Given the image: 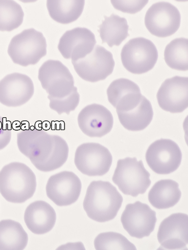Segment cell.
Wrapping results in <instances>:
<instances>
[{
	"label": "cell",
	"mask_w": 188,
	"mask_h": 250,
	"mask_svg": "<svg viewBox=\"0 0 188 250\" xmlns=\"http://www.w3.org/2000/svg\"><path fill=\"white\" fill-rule=\"evenodd\" d=\"M17 144L20 151L43 172L58 169L69 157L68 144L62 137L49 135L46 130L36 127L19 131Z\"/></svg>",
	"instance_id": "obj_1"
},
{
	"label": "cell",
	"mask_w": 188,
	"mask_h": 250,
	"mask_svg": "<svg viewBox=\"0 0 188 250\" xmlns=\"http://www.w3.org/2000/svg\"><path fill=\"white\" fill-rule=\"evenodd\" d=\"M123 202L122 196L111 183L96 181L88 186L83 207L90 219L105 222L115 218Z\"/></svg>",
	"instance_id": "obj_2"
},
{
	"label": "cell",
	"mask_w": 188,
	"mask_h": 250,
	"mask_svg": "<svg viewBox=\"0 0 188 250\" xmlns=\"http://www.w3.org/2000/svg\"><path fill=\"white\" fill-rule=\"evenodd\" d=\"M36 188V175L24 164L10 163L0 171V193L8 202H25L34 196Z\"/></svg>",
	"instance_id": "obj_3"
},
{
	"label": "cell",
	"mask_w": 188,
	"mask_h": 250,
	"mask_svg": "<svg viewBox=\"0 0 188 250\" xmlns=\"http://www.w3.org/2000/svg\"><path fill=\"white\" fill-rule=\"evenodd\" d=\"M46 39L34 29H26L11 40L8 53L15 64L22 66L35 65L47 54Z\"/></svg>",
	"instance_id": "obj_4"
},
{
	"label": "cell",
	"mask_w": 188,
	"mask_h": 250,
	"mask_svg": "<svg viewBox=\"0 0 188 250\" xmlns=\"http://www.w3.org/2000/svg\"><path fill=\"white\" fill-rule=\"evenodd\" d=\"M150 174L142 160L126 158L118 161L113 181L125 195L136 197L144 194L151 184Z\"/></svg>",
	"instance_id": "obj_5"
},
{
	"label": "cell",
	"mask_w": 188,
	"mask_h": 250,
	"mask_svg": "<svg viewBox=\"0 0 188 250\" xmlns=\"http://www.w3.org/2000/svg\"><path fill=\"white\" fill-rule=\"evenodd\" d=\"M38 78L48 94L47 97L62 99L78 92L72 75L59 61L49 60L44 62L39 69Z\"/></svg>",
	"instance_id": "obj_6"
},
{
	"label": "cell",
	"mask_w": 188,
	"mask_h": 250,
	"mask_svg": "<svg viewBox=\"0 0 188 250\" xmlns=\"http://www.w3.org/2000/svg\"><path fill=\"white\" fill-rule=\"evenodd\" d=\"M124 67L133 74L141 75L151 70L157 63L158 52L155 44L145 38L132 39L121 52Z\"/></svg>",
	"instance_id": "obj_7"
},
{
	"label": "cell",
	"mask_w": 188,
	"mask_h": 250,
	"mask_svg": "<svg viewBox=\"0 0 188 250\" xmlns=\"http://www.w3.org/2000/svg\"><path fill=\"white\" fill-rule=\"evenodd\" d=\"M74 163L77 169L88 176H102L111 167L113 157L109 150L96 143L81 144L75 153Z\"/></svg>",
	"instance_id": "obj_8"
},
{
	"label": "cell",
	"mask_w": 188,
	"mask_h": 250,
	"mask_svg": "<svg viewBox=\"0 0 188 250\" xmlns=\"http://www.w3.org/2000/svg\"><path fill=\"white\" fill-rule=\"evenodd\" d=\"M71 63L77 74L91 83L106 79L112 74L115 65L112 53L99 45L94 47L85 58Z\"/></svg>",
	"instance_id": "obj_9"
},
{
	"label": "cell",
	"mask_w": 188,
	"mask_h": 250,
	"mask_svg": "<svg viewBox=\"0 0 188 250\" xmlns=\"http://www.w3.org/2000/svg\"><path fill=\"white\" fill-rule=\"evenodd\" d=\"M182 154L178 144L168 139H160L148 147L146 162L158 174L167 175L178 169L181 164Z\"/></svg>",
	"instance_id": "obj_10"
},
{
	"label": "cell",
	"mask_w": 188,
	"mask_h": 250,
	"mask_svg": "<svg viewBox=\"0 0 188 250\" xmlns=\"http://www.w3.org/2000/svg\"><path fill=\"white\" fill-rule=\"evenodd\" d=\"M181 19L179 10L174 5L167 2H159L148 9L145 17V24L152 35L165 38L178 31Z\"/></svg>",
	"instance_id": "obj_11"
},
{
	"label": "cell",
	"mask_w": 188,
	"mask_h": 250,
	"mask_svg": "<svg viewBox=\"0 0 188 250\" xmlns=\"http://www.w3.org/2000/svg\"><path fill=\"white\" fill-rule=\"evenodd\" d=\"M120 220L131 237L141 239L151 235L157 219L156 212L147 204L138 201L126 205Z\"/></svg>",
	"instance_id": "obj_12"
},
{
	"label": "cell",
	"mask_w": 188,
	"mask_h": 250,
	"mask_svg": "<svg viewBox=\"0 0 188 250\" xmlns=\"http://www.w3.org/2000/svg\"><path fill=\"white\" fill-rule=\"evenodd\" d=\"M82 183L71 171H64L49 178L46 192L47 197L60 207H68L78 200Z\"/></svg>",
	"instance_id": "obj_13"
},
{
	"label": "cell",
	"mask_w": 188,
	"mask_h": 250,
	"mask_svg": "<svg viewBox=\"0 0 188 250\" xmlns=\"http://www.w3.org/2000/svg\"><path fill=\"white\" fill-rule=\"evenodd\" d=\"M34 91V83L28 76L9 74L0 81V103L9 107L21 106L30 101Z\"/></svg>",
	"instance_id": "obj_14"
},
{
	"label": "cell",
	"mask_w": 188,
	"mask_h": 250,
	"mask_svg": "<svg viewBox=\"0 0 188 250\" xmlns=\"http://www.w3.org/2000/svg\"><path fill=\"white\" fill-rule=\"evenodd\" d=\"M157 99L160 108L171 113H181L188 107V78L174 76L165 80Z\"/></svg>",
	"instance_id": "obj_15"
},
{
	"label": "cell",
	"mask_w": 188,
	"mask_h": 250,
	"mask_svg": "<svg viewBox=\"0 0 188 250\" xmlns=\"http://www.w3.org/2000/svg\"><path fill=\"white\" fill-rule=\"evenodd\" d=\"M96 41L95 35L85 27L66 31L59 42L58 48L66 59H71V62L85 58L95 47Z\"/></svg>",
	"instance_id": "obj_16"
},
{
	"label": "cell",
	"mask_w": 188,
	"mask_h": 250,
	"mask_svg": "<svg viewBox=\"0 0 188 250\" xmlns=\"http://www.w3.org/2000/svg\"><path fill=\"white\" fill-rule=\"evenodd\" d=\"M80 129L90 137L101 138L112 131L114 118L111 112L101 104H93L83 108L77 117Z\"/></svg>",
	"instance_id": "obj_17"
},
{
	"label": "cell",
	"mask_w": 188,
	"mask_h": 250,
	"mask_svg": "<svg viewBox=\"0 0 188 250\" xmlns=\"http://www.w3.org/2000/svg\"><path fill=\"white\" fill-rule=\"evenodd\" d=\"M158 241L165 249H187L188 216L178 213L170 215L160 224L157 234Z\"/></svg>",
	"instance_id": "obj_18"
},
{
	"label": "cell",
	"mask_w": 188,
	"mask_h": 250,
	"mask_svg": "<svg viewBox=\"0 0 188 250\" xmlns=\"http://www.w3.org/2000/svg\"><path fill=\"white\" fill-rule=\"evenodd\" d=\"M109 102L117 112H128L140 104L143 96L134 82L126 79L114 81L107 89Z\"/></svg>",
	"instance_id": "obj_19"
},
{
	"label": "cell",
	"mask_w": 188,
	"mask_h": 250,
	"mask_svg": "<svg viewBox=\"0 0 188 250\" xmlns=\"http://www.w3.org/2000/svg\"><path fill=\"white\" fill-rule=\"evenodd\" d=\"M25 223L32 233L43 235L50 231L56 224L57 215L54 208L46 202L37 201L25 209Z\"/></svg>",
	"instance_id": "obj_20"
},
{
	"label": "cell",
	"mask_w": 188,
	"mask_h": 250,
	"mask_svg": "<svg viewBox=\"0 0 188 250\" xmlns=\"http://www.w3.org/2000/svg\"><path fill=\"white\" fill-rule=\"evenodd\" d=\"M181 192L178 183L172 180H162L155 183L148 194V201L159 209L173 208L180 201Z\"/></svg>",
	"instance_id": "obj_21"
},
{
	"label": "cell",
	"mask_w": 188,
	"mask_h": 250,
	"mask_svg": "<svg viewBox=\"0 0 188 250\" xmlns=\"http://www.w3.org/2000/svg\"><path fill=\"white\" fill-rule=\"evenodd\" d=\"M121 125L126 130L140 131L150 125L153 118L151 103L143 96L141 101L136 108L125 112H117Z\"/></svg>",
	"instance_id": "obj_22"
},
{
	"label": "cell",
	"mask_w": 188,
	"mask_h": 250,
	"mask_svg": "<svg viewBox=\"0 0 188 250\" xmlns=\"http://www.w3.org/2000/svg\"><path fill=\"white\" fill-rule=\"evenodd\" d=\"M85 4L84 0H48L47 7L52 20L60 24H68L80 18Z\"/></svg>",
	"instance_id": "obj_23"
},
{
	"label": "cell",
	"mask_w": 188,
	"mask_h": 250,
	"mask_svg": "<svg viewBox=\"0 0 188 250\" xmlns=\"http://www.w3.org/2000/svg\"><path fill=\"white\" fill-rule=\"evenodd\" d=\"M29 237L17 221L7 219L0 221V250H24Z\"/></svg>",
	"instance_id": "obj_24"
},
{
	"label": "cell",
	"mask_w": 188,
	"mask_h": 250,
	"mask_svg": "<svg viewBox=\"0 0 188 250\" xmlns=\"http://www.w3.org/2000/svg\"><path fill=\"white\" fill-rule=\"evenodd\" d=\"M129 28L125 18L115 14L104 16V20L99 26L102 43H107L110 47L119 46L129 36Z\"/></svg>",
	"instance_id": "obj_25"
},
{
	"label": "cell",
	"mask_w": 188,
	"mask_h": 250,
	"mask_svg": "<svg viewBox=\"0 0 188 250\" xmlns=\"http://www.w3.org/2000/svg\"><path fill=\"white\" fill-rule=\"evenodd\" d=\"M164 59L169 67L174 70H188V40L176 38L165 48Z\"/></svg>",
	"instance_id": "obj_26"
},
{
	"label": "cell",
	"mask_w": 188,
	"mask_h": 250,
	"mask_svg": "<svg viewBox=\"0 0 188 250\" xmlns=\"http://www.w3.org/2000/svg\"><path fill=\"white\" fill-rule=\"evenodd\" d=\"M24 13L21 5L14 1L0 0V31L11 32L23 23Z\"/></svg>",
	"instance_id": "obj_27"
},
{
	"label": "cell",
	"mask_w": 188,
	"mask_h": 250,
	"mask_svg": "<svg viewBox=\"0 0 188 250\" xmlns=\"http://www.w3.org/2000/svg\"><path fill=\"white\" fill-rule=\"evenodd\" d=\"M96 250H136L134 244L123 235L115 232H103L94 240Z\"/></svg>",
	"instance_id": "obj_28"
},
{
	"label": "cell",
	"mask_w": 188,
	"mask_h": 250,
	"mask_svg": "<svg viewBox=\"0 0 188 250\" xmlns=\"http://www.w3.org/2000/svg\"><path fill=\"white\" fill-rule=\"evenodd\" d=\"M49 101V107L59 115L66 113L69 115L71 111H74L80 102V94L75 93L68 98L59 99L47 97Z\"/></svg>",
	"instance_id": "obj_29"
},
{
	"label": "cell",
	"mask_w": 188,
	"mask_h": 250,
	"mask_svg": "<svg viewBox=\"0 0 188 250\" xmlns=\"http://www.w3.org/2000/svg\"><path fill=\"white\" fill-rule=\"evenodd\" d=\"M148 2V0L145 1H115L112 0L111 3L113 7L121 12L135 14L140 12Z\"/></svg>",
	"instance_id": "obj_30"
},
{
	"label": "cell",
	"mask_w": 188,
	"mask_h": 250,
	"mask_svg": "<svg viewBox=\"0 0 188 250\" xmlns=\"http://www.w3.org/2000/svg\"><path fill=\"white\" fill-rule=\"evenodd\" d=\"M12 138V130L6 119L0 116V150L6 147Z\"/></svg>",
	"instance_id": "obj_31"
}]
</instances>
